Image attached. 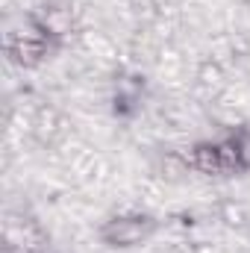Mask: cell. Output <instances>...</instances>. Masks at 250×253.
Here are the masks:
<instances>
[{"label":"cell","mask_w":250,"mask_h":253,"mask_svg":"<svg viewBox=\"0 0 250 253\" xmlns=\"http://www.w3.org/2000/svg\"><path fill=\"white\" fill-rule=\"evenodd\" d=\"M147 230H150V221L141 218V215H135V218H115L106 227V239L112 245H135V242H141L147 236Z\"/></svg>","instance_id":"1"}]
</instances>
